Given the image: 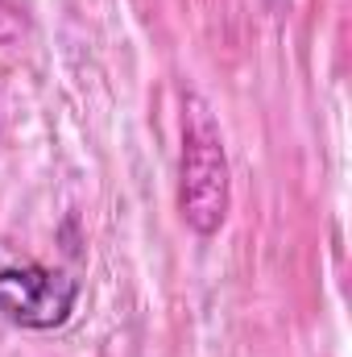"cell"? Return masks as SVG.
I'll return each instance as SVG.
<instances>
[{"mask_svg":"<svg viewBox=\"0 0 352 357\" xmlns=\"http://www.w3.org/2000/svg\"><path fill=\"white\" fill-rule=\"evenodd\" d=\"M228 204H232V178L220 129L211 125L207 108H195L191 121H182V171H178L182 220L199 237H211L228 220Z\"/></svg>","mask_w":352,"mask_h":357,"instance_id":"6da1fadb","label":"cell"},{"mask_svg":"<svg viewBox=\"0 0 352 357\" xmlns=\"http://www.w3.org/2000/svg\"><path fill=\"white\" fill-rule=\"evenodd\" d=\"M75 299H79V282L63 270L38 262L0 270V316L17 328H33V333L63 328L75 312Z\"/></svg>","mask_w":352,"mask_h":357,"instance_id":"7a4b0ae2","label":"cell"}]
</instances>
